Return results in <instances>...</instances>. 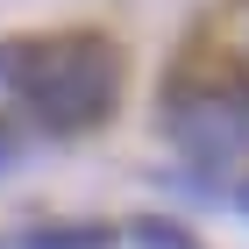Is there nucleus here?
Segmentation results:
<instances>
[{"instance_id": "4", "label": "nucleus", "mask_w": 249, "mask_h": 249, "mask_svg": "<svg viewBox=\"0 0 249 249\" xmlns=\"http://www.w3.org/2000/svg\"><path fill=\"white\" fill-rule=\"evenodd\" d=\"M7 157H15V142H7V135H0V171H7Z\"/></svg>"}, {"instance_id": "1", "label": "nucleus", "mask_w": 249, "mask_h": 249, "mask_svg": "<svg viewBox=\"0 0 249 249\" xmlns=\"http://www.w3.org/2000/svg\"><path fill=\"white\" fill-rule=\"evenodd\" d=\"M15 86H21V100L50 128H93L114 107L121 57H114V43H100V36H64V43L29 50L21 71H15Z\"/></svg>"}, {"instance_id": "5", "label": "nucleus", "mask_w": 249, "mask_h": 249, "mask_svg": "<svg viewBox=\"0 0 249 249\" xmlns=\"http://www.w3.org/2000/svg\"><path fill=\"white\" fill-rule=\"evenodd\" d=\"M235 199H242V213H249V178H242V192H235Z\"/></svg>"}, {"instance_id": "3", "label": "nucleus", "mask_w": 249, "mask_h": 249, "mask_svg": "<svg viewBox=\"0 0 249 249\" xmlns=\"http://www.w3.org/2000/svg\"><path fill=\"white\" fill-rule=\"evenodd\" d=\"M114 228H43V235H21L15 249H107Z\"/></svg>"}, {"instance_id": "2", "label": "nucleus", "mask_w": 249, "mask_h": 249, "mask_svg": "<svg viewBox=\"0 0 249 249\" xmlns=\"http://www.w3.org/2000/svg\"><path fill=\"white\" fill-rule=\"evenodd\" d=\"M164 121H171V135L192 157H235V150H249V93H235V86L178 93Z\"/></svg>"}]
</instances>
